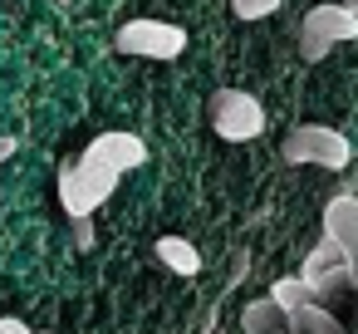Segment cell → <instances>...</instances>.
Listing matches in <instances>:
<instances>
[{
	"instance_id": "cell-3",
	"label": "cell",
	"mask_w": 358,
	"mask_h": 334,
	"mask_svg": "<svg viewBox=\"0 0 358 334\" xmlns=\"http://www.w3.org/2000/svg\"><path fill=\"white\" fill-rule=\"evenodd\" d=\"M299 285L309 290V300H314V305L334 309V305L358 285V275H353L348 256L338 251V241H329V236H324V241L304 256V265H299Z\"/></svg>"
},
{
	"instance_id": "cell-18",
	"label": "cell",
	"mask_w": 358,
	"mask_h": 334,
	"mask_svg": "<svg viewBox=\"0 0 358 334\" xmlns=\"http://www.w3.org/2000/svg\"><path fill=\"white\" fill-rule=\"evenodd\" d=\"M55 6H69V0H55Z\"/></svg>"
},
{
	"instance_id": "cell-5",
	"label": "cell",
	"mask_w": 358,
	"mask_h": 334,
	"mask_svg": "<svg viewBox=\"0 0 358 334\" xmlns=\"http://www.w3.org/2000/svg\"><path fill=\"white\" fill-rule=\"evenodd\" d=\"M113 45H118V55L167 64V60H177L187 50V30L172 25V20H128V25H118Z\"/></svg>"
},
{
	"instance_id": "cell-2",
	"label": "cell",
	"mask_w": 358,
	"mask_h": 334,
	"mask_svg": "<svg viewBox=\"0 0 358 334\" xmlns=\"http://www.w3.org/2000/svg\"><path fill=\"white\" fill-rule=\"evenodd\" d=\"M280 153L294 167H324V172H343L353 162V143L338 128H329V123H299V128H289L285 143H280Z\"/></svg>"
},
{
	"instance_id": "cell-6",
	"label": "cell",
	"mask_w": 358,
	"mask_h": 334,
	"mask_svg": "<svg viewBox=\"0 0 358 334\" xmlns=\"http://www.w3.org/2000/svg\"><path fill=\"white\" fill-rule=\"evenodd\" d=\"M211 128L221 143H250L265 133V109L245 89H216L211 94Z\"/></svg>"
},
{
	"instance_id": "cell-16",
	"label": "cell",
	"mask_w": 358,
	"mask_h": 334,
	"mask_svg": "<svg viewBox=\"0 0 358 334\" xmlns=\"http://www.w3.org/2000/svg\"><path fill=\"white\" fill-rule=\"evenodd\" d=\"M10 153H15V138H10V133H6V138H0V162H6V158H10Z\"/></svg>"
},
{
	"instance_id": "cell-7",
	"label": "cell",
	"mask_w": 358,
	"mask_h": 334,
	"mask_svg": "<svg viewBox=\"0 0 358 334\" xmlns=\"http://www.w3.org/2000/svg\"><path fill=\"white\" fill-rule=\"evenodd\" d=\"M324 236L338 241V251L348 256V265H353V275H358V197H353V192L324 202Z\"/></svg>"
},
{
	"instance_id": "cell-4",
	"label": "cell",
	"mask_w": 358,
	"mask_h": 334,
	"mask_svg": "<svg viewBox=\"0 0 358 334\" xmlns=\"http://www.w3.org/2000/svg\"><path fill=\"white\" fill-rule=\"evenodd\" d=\"M343 40H358V15H348L338 0H324V6H314L304 20H299V55L309 64H319L334 45Z\"/></svg>"
},
{
	"instance_id": "cell-11",
	"label": "cell",
	"mask_w": 358,
	"mask_h": 334,
	"mask_svg": "<svg viewBox=\"0 0 358 334\" xmlns=\"http://www.w3.org/2000/svg\"><path fill=\"white\" fill-rule=\"evenodd\" d=\"M285 324H289V334H343L338 314H334V309H324V305H314V300H309L304 309H294Z\"/></svg>"
},
{
	"instance_id": "cell-15",
	"label": "cell",
	"mask_w": 358,
	"mask_h": 334,
	"mask_svg": "<svg viewBox=\"0 0 358 334\" xmlns=\"http://www.w3.org/2000/svg\"><path fill=\"white\" fill-rule=\"evenodd\" d=\"M0 334H35L25 319H15V314H0Z\"/></svg>"
},
{
	"instance_id": "cell-8",
	"label": "cell",
	"mask_w": 358,
	"mask_h": 334,
	"mask_svg": "<svg viewBox=\"0 0 358 334\" xmlns=\"http://www.w3.org/2000/svg\"><path fill=\"white\" fill-rule=\"evenodd\" d=\"M84 153H94L99 162H108L118 177L148 162V148H143V138H138V133H99V138H94Z\"/></svg>"
},
{
	"instance_id": "cell-14",
	"label": "cell",
	"mask_w": 358,
	"mask_h": 334,
	"mask_svg": "<svg viewBox=\"0 0 358 334\" xmlns=\"http://www.w3.org/2000/svg\"><path fill=\"white\" fill-rule=\"evenodd\" d=\"M74 246H79V251L94 246V221H74Z\"/></svg>"
},
{
	"instance_id": "cell-12",
	"label": "cell",
	"mask_w": 358,
	"mask_h": 334,
	"mask_svg": "<svg viewBox=\"0 0 358 334\" xmlns=\"http://www.w3.org/2000/svg\"><path fill=\"white\" fill-rule=\"evenodd\" d=\"M270 300H275V309L289 319L294 309H304V305H309V290L299 285V275H285V280H275V285H270Z\"/></svg>"
},
{
	"instance_id": "cell-10",
	"label": "cell",
	"mask_w": 358,
	"mask_h": 334,
	"mask_svg": "<svg viewBox=\"0 0 358 334\" xmlns=\"http://www.w3.org/2000/svg\"><path fill=\"white\" fill-rule=\"evenodd\" d=\"M241 329H245V334H289V324H285V314L275 309L270 295H265V300H250V305L241 309Z\"/></svg>"
},
{
	"instance_id": "cell-9",
	"label": "cell",
	"mask_w": 358,
	"mask_h": 334,
	"mask_svg": "<svg viewBox=\"0 0 358 334\" xmlns=\"http://www.w3.org/2000/svg\"><path fill=\"white\" fill-rule=\"evenodd\" d=\"M157 260L172 270V275H182V280H192V275H201V251L187 241V236H157Z\"/></svg>"
},
{
	"instance_id": "cell-1",
	"label": "cell",
	"mask_w": 358,
	"mask_h": 334,
	"mask_svg": "<svg viewBox=\"0 0 358 334\" xmlns=\"http://www.w3.org/2000/svg\"><path fill=\"white\" fill-rule=\"evenodd\" d=\"M118 172L108 167V162H99L94 153H79L74 162H64L59 167V207H64V216L69 221H89L113 192H118Z\"/></svg>"
},
{
	"instance_id": "cell-13",
	"label": "cell",
	"mask_w": 358,
	"mask_h": 334,
	"mask_svg": "<svg viewBox=\"0 0 358 334\" xmlns=\"http://www.w3.org/2000/svg\"><path fill=\"white\" fill-rule=\"evenodd\" d=\"M280 6H285V0H231L236 20H250V25H255V20H270Z\"/></svg>"
},
{
	"instance_id": "cell-17",
	"label": "cell",
	"mask_w": 358,
	"mask_h": 334,
	"mask_svg": "<svg viewBox=\"0 0 358 334\" xmlns=\"http://www.w3.org/2000/svg\"><path fill=\"white\" fill-rule=\"evenodd\" d=\"M338 6H343L348 15H358V0H338Z\"/></svg>"
}]
</instances>
